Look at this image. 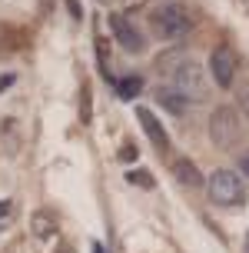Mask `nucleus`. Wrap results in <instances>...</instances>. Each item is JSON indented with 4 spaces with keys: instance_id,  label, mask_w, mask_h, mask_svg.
<instances>
[{
    "instance_id": "nucleus-18",
    "label": "nucleus",
    "mask_w": 249,
    "mask_h": 253,
    "mask_svg": "<svg viewBox=\"0 0 249 253\" xmlns=\"http://www.w3.org/2000/svg\"><path fill=\"white\" fill-rule=\"evenodd\" d=\"M100 3H113V0H100Z\"/></svg>"
},
{
    "instance_id": "nucleus-5",
    "label": "nucleus",
    "mask_w": 249,
    "mask_h": 253,
    "mask_svg": "<svg viewBox=\"0 0 249 253\" xmlns=\"http://www.w3.org/2000/svg\"><path fill=\"white\" fill-rule=\"evenodd\" d=\"M236 67H239V60H236V50H233L229 43H219V47L210 53V74H213V80H216V87H223V90L233 87Z\"/></svg>"
},
{
    "instance_id": "nucleus-15",
    "label": "nucleus",
    "mask_w": 249,
    "mask_h": 253,
    "mask_svg": "<svg viewBox=\"0 0 249 253\" xmlns=\"http://www.w3.org/2000/svg\"><path fill=\"white\" fill-rule=\"evenodd\" d=\"M13 84V77H0V93H3V87H10Z\"/></svg>"
},
{
    "instance_id": "nucleus-17",
    "label": "nucleus",
    "mask_w": 249,
    "mask_h": 253,
    "mask_svg": "<svg viewBox=\"0 0 249 253\" xmlns=\"http://www.w3.org/2000/svg\"><path fill=\"white\" fill-rule=\"evenodd\" d=\"M93 253H103V247H100V243H93Z\"/></svg>"
},
{
    "instance_id": "nucleus-8",
    "label": "nucleus",
    "mask_w": 249,
    "mask_h": 253,
    "mask_svg": "<svg viewBox=\"0 0 249 253\" xmlns=\"http://www.w3.org/2000/svg\"><path fill=\"white\" fill-rule=\"evenodd\" d=\"M156 100L163 103V107H166V110H170V114H176V117H183L186 114V97H183V93H179V90L176 87H160L156 90Z\"/></svg>"
},
{
    "instance_id": "nucleus-12",
    "label": "nucleus",
    "mask_w": 249,
    "mask_h": 253,
    "mask_svg": "<svg viewBox=\"0 0 249 253\" xmlns=\"http://www.w3.org/2000/svg\"><path fill=\"white\" fill-rule=\"evenodd\" d=\"M13 216V200H0V230H3V223H10Z\"/></svg>"
},
{
    "instance_id": "nucleus-3",
    "label": "nucleus",
    "mask_w": 249,
    "mask_h": 253,
    "mask_svg": "<svg viewBox=\"0 0 249 253\" xmlns=\"http://www.w3.org/2000/svg\"><path fill=\"white\" fill-rule=\"evenodd\" d=\"M210 137L219 150H233L243 137V120L233 107H216L210 117Z\"/></svg>"
},
{
    "instance_id": "nucleus-13",
    "label": "nucleus",
    "mask_w": 249,
    "mask_h": 253,
    "mask_svg": "<svg viewBox=\"0 0 249 253\" xmlns=\"http://www.w3.org/2000/svg\"><path fill=\"white\" fill-rule=\"evenodd\" d=\"M34 223H37V233H40V237H47V233H50V216L47 213H37V216H34Z\"/></svg>"
},
{
    "instance_id": "nucleus-2",
    "label": "nucleus",
    "mask_w": 249,
    "mask_h": 253,
    "mask_svg": "<svg viewBox=\"0 0 249 253\" xmlns=\"http://www.w3.org/2000/svg\"><path fill=\"white\" fill-rule=\"evenodd\" d=\"M173 74V87L193 103L210 100V77L196 60H179V67H170Z\"/></svg>"
},
{
    "instance_id": "nucleus-16",
    "label": "nucleus",
    "mask_w": 249,
    "mask_h": 253,
    "mask_svg": "<svg viewBox=\"0 0 249 253\" xmlns=\"http://www.w3.org/2000/svg\"><path fill=\"white\" fill-rule=\"evenodd\" d=\"M246 117H249V87H246Z\"/></svg>"
},
{
    "instance_id": "nucleus-9",
    "label": "nucleus",
    "mask_w": 249,
    "mask_h": 253,
    "mask_svg": "<svg viewBox=\"0 0 249 253\" xmlns=\"http://www.w3.org/2000/svg\"><path fill=\"white\" fill-rule=\"evenodd\" d=\"M173 173H176V180H179L183 187H199V183H203V177H199L196 164H193V160H186V157L173 160Z\"/></svg>"
},
{
    "instance_id": "nucleus-11",
    "label": "nucleus",
    "mask_w": 249,
    "mask_h": 253,
    "mask_svg": "<svg viewBox=\"0 0 249 253\" xmlns=\"http://www.w3.org/2000/svg\"><path fill=\"white\" fill-rule=\"evenodd\" d=\"M126 180H130V183H137V187H143V190H153V177H149L146 170H130Z\"/></svg>"
},
{
    "instance_id": "nucleus-10",
    "label": "nucleus",
    "mask_w": 249,
    "mask_h": 253,
    "mask_svg": "<svg viewBox=\"0 0 249 253\" xmlns=\"http://www.w3.org/2000/svg\"><path fill=\"white\" fill-rule=\"evenodd\" d=\"M116 84V93L123 97V100H133L140 90H143V80H140L137 74H130V77H120V80H113Z\"/></svg>"
},
{
    "instance_id": "nucleus-1",
    "label": "nucleus",
    "mask_w": 249,
    "mask_h": 253,
    "mask_svg": "<svg viewBox=\"0 0 249 253\" xmlns=\"http://www.w3.org/2000/svg\"><path fill=\"white\" fill-rule=\"evenodd\" d=\"M149 27H153V34L160 40H170V43H179V40L189 34V13L183 7H176V3H160V7H153L149 13Z\"/></svg>"
},
{
    "instance_id": "nucleus-6",
    "label": "nucleus",
    "mask_w": 249,
    "mask_h": 253,
    "mask_svg": "<svg viewBox=\"0 0 249 253\" xmlns=\"http://www.w3.org/2000/svg\"><path fill=\"white\" fill-rule=\"evenodd\" d=\"M110 30H113V37L120 40V47H123L126 53H143L146 50V40H143V34L137 30V24H133L130 17L110 13Z\"/></svg>"
},
{
    "instance_id": "nucleus-14",
    "label": "nucleus",
    "mask_w": 249,
    "mask_h": 253,
    "mask_svg": "<svg viewBox=\"0 0 249 253\" xmlns=\"http://www.w3.org/2000/svg\"><path fill=\"white\" fill-rule=\"evenodd\" d=\"M239 170H243V173H246V177H249V150L243 153V157H239Z\"/></svg>"
},
{
    "instance_id": "nucleus-7",
    "label": "nucleus",
    "mask_w": 249,
    "mask_h": 253,
    "mask_svg": "<svg viewBox=\"0 0 249 253\" xmlns=\"http://www.w3.org/2000/svg\"><path fill=\"white\" fill-rule=\"evenodd\" d=\"M137 117H140V124H143V130H146V137L153 140V147L156 150H170V133L163 130V124L153 117V110H146V107H137Z\"/></svg>"
},
{
    "instance_id": "nucleus-4",
    "label": "nucleus",
    "mask_w": 249,
    "mask_h": 253,
    "mask_svg": "<svg viewBox=\"0 0 249 253\" xmlns=\"http://www.w3.org/2000/svg\"><path fill=\"white\" fill-rule=\"evenodd\" d=\"M210 200L216 203V207H239V203H246L243 180H239L233 170H216L210 177Z\"/></svg>"
}]
</instances>
